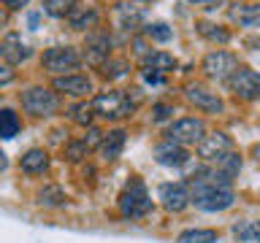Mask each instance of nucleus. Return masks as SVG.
<instances>
[{"instance_id":"obj_29","label":"nucleus","mask_w":260,"mask_h":243,"mask_svg":"<svg viewBox=\"0 0 260 243\" xmlns=\"http://www.w3.org/2000/svg\"><path fill=\"white\" fill-rule=\"evenodd\" d=\"M144 35L149 40H157V44H168V40L174 38V30H171L166 22H152L144 27Z\"/></svg>"},{"instance_id":"obj_34","label":"nucleus","mask_w":260,"mask_h":243,"mask_svg":"<svg viewBox=\"0 0 260 243\" xmlns=\"http://www.w3.org/2000/svg\"><path fill=\"white\" fill-rule=\"evenodd\" d=\"M84 130H87V133H84V138H81V141H84L89 149H98V143H101V138H103V130H98V127H92V125L84 127Z\"/></svg>"},{"instance_id":"obj_19","label":"nucleus","mask_w":260,"mask_h":243,"mask_svg":"<svg viewBox=\"0 0 260 243\" xmlns=\"http://www.w3.org/2000/svg\"><path fill=\"white\" fill-rule=\"evenodd\" d=\"M154 159L160 162L162 168H182L190 162V151L184 149V146H176V143H162L157 146V151H154Z\"/></svg>"},{"instance_id":"obj_3","label":"nucleus","mask_w":260,"mask_h":243,"mask_svg":"<svg viewBox=\"0 0 260 243\" xmlns=\"http://www.w3.org/2000/svg\"><path fill=\"white\" fill-rule=\"evenodd\" d=\"M19 103L30 116H38V119L54 116L60 111V95L49 87H27L24 92H19Z\"/></svg>"},{"instance_id":"obj_32","label":"nucleus","mask_w":260,"mask_h":243,"mask_svg":"<svg viewBox=\"0 0 260 243\" xmlns=\"http://www.w3.org/2000/svg\"><path fill=\"white\" fill-rule=\"evenodd\" d=\"M62 154H65V159H68V162H79V159H84L89 154V146L84 141H68V143H65V149H62Z\"/></svg>"},{"instance_id":"obj_7","label":"nucleus","mask_w":260,"mask_h":243,"mask_svg":"<svg viewBox=\"0 0 260 243\" xmlns=\"http://www.w3.org/2000/svg\"><path fill=\"white\" fill-rule=\"evenodd\" d=\"M206 122L201 116H182L176 122H171V127L166 130V141L176 146H198V141L206 135Z\"/></svg>"},{"instance_id":"obj_40","label":"nucleus","mask_w":260,"mask_h":243,"mask_svg":"<svg viewBox=\"0 0 260 243\" xmlns=\"http://www.w3.org/2000/svg\"><path fill=\"white\" fill-rule=\"evenodd\" d=\"M8 168V157H6V151H0V173Z\"/></svg>"},{"instance_id":"obj_14","label":"nucleus","mask_w":260,"mask_h":243,"mask_svg":"<svg viewBox=\"0 0 260 243\" xmlns=\"http://www.w3.org/2000/svg\"><path fill=\"white\" fill-rule=\"evenodd\" d=\"M160 202L162 208L171 211V214H179L190 206V184L184 181H174V184H162L160 186Z\"/></svg>"},{"instance_id":"obj_36","label":"nucleus","mask_w":260,"mask_h":243,"mask_svg":"<svg viewBox=\"0 0 260 243\" xmlns=\"http://www.w3.org/2000/svg\"><path fill=\"white\" fill-rule=\"evenodd\" d=\"M27 3H30V0H0V6H3L6 11H22Z\"/></svg>"},{"instance_id":"obj_4","label":"nucleus","mask_w":260,"mask_h":243,"mask_svg":"<svg viewBox=\"0 0 260 243\" xmlns=\"http://www.w3.org/2000/svg\"><path fill=\"white\" fill-rule=\"evenodd\" d=\"M41 68L52 76H68V73L81 68V52L76 46H49L44 54H41Z\"/></svg>"},{"instance_id":"obj_20","label":"nucleus","mask_w":260,"mask_h":243,"mask_svg":"<svg viewBox=\"0 0 260 243\" xmlns=\"http://www.w3.org/2000/svg\"><path fill=\"white\" fill-rule=\"evenodd\" d=\"M141 68L149 70V73H171L176 70V57L171 52H162V49H154V52H149L146 57H141Z\"/></svg>"},{"instance_id":"obj_30","label":"nucleus","mask_w":260,"mask_h":243,"mask_svg":"<svg viewBox=\"0 0 260 243\" xmlns=\"http://www.w3.org/2000/svg\"><path fill=\"white\" fill-rule=\"evenodd\" d=\"M68 116L73 125H79V127H89L92 125V108H89V103H76V105H71L68 108Z\"/></svg>"},{"instance_id":"obj_39","label":"nucleus","mask_w":260,"mask_h":243,"mask_svg":"<svg viewBox=\"0 0 260 243\" xmlns=\"http://www.w3.org/2000/svg\"><path fill=\"white\" fill-rule=\"evenodd\" d=\"M252 159H255V162H260V143H255V146H252Z\"/></svg>"},{"instance_id":"obj_37","label":"nucleus","mask_w":260,"mask_h":243,"mask_svg":"<svg viewBox=\"0 0 260 243\" xmlns=\"http://www.w3.org/2000/svg\"><path fill=\"white\" fill-rule=\"evenodd\" d=\"M3 27H8V11L6 8H0V30Z\"/></svg>"},{"instance_id":"obj_1","label":"nucleus","mask_w":260,"mask_h":243,"mask_svg":"<svg viewBox=\"0 0 260 243\" xmlns=\"http://www.w3.org/2000/svg\"><path fill=\"white\" fill-rule=\"evenodd\" d=\"M190 202L195 208L206 211V214H219V211H228L236 202V194L231 186H217L209 184L203 178H192L190 184Z\"/></svg>"},{"instance_id":"obj_27","label":"nucleus","mask_w":260,"mask_h":243,"mask_svg":"<svg viewBox=\"0 0 260 243\" xmlns=\"http://www.w3.org/2000/svg\"><path fill=\"white\" fill-rule=\"evenodd\" d=\"M73 6H76V0H41V8H44V14L54 16V19H65Z\"/></svg>"},{"instance_id":"obj_38","label":"nucleus","mask_w":260,"mask_h":243,"mask_svg":"<svg viewBox=\"0 0 260 243\" xmlns=\"http://www.w3.org/2000/svg\"><path fill=\"white\" fill-rule=\"evenodd\" d=\"M244 44H247L249 49H260V35H255V38H247Z\"/></svg>"},{"instance_id":"obj_16","label":"nucleus","mask_w":260,"mask_h":243,"mask_svg":"<svg viewBox=\"0 0 260 243\" xmlns=\"http://www.w3.org/2000/svg\"><path fill=\"white\" fill-rule=\"evenodd\" d=\"M30 57V49L22 44L19 32H6L0 38V62H8V65H19Z\"/></svg>"},{"instance_id":"obj_28","label":"nucleus","mask_w":260,"mask_h":243,"mask_svg":"<svg viewBox=\"0 0 260 243\" xmlns=\"http://www.w3.org/2000/svg\"><path fill=\"white\" fill-rule=\"evenodd\" d=\"M214 168H217L225 178H231V181H233V178L239 176V170H241V157H239L236 151H231V154H225V157L219 159Z\"/></svg>"},{"instance_id":"obj_23","label":"nucleus","mask_w":260,"mask_h":243,"mask_svg":"<svg viewBox=\"0 0 260 243\" xmlns=\"http://www.w3.org/2000/svg\"><path fill=\"white\" fill-rule=\"evenodd\" d=\"M19 130H22L19 113L11 108H0V141H11V138L19 135Z\"/></svg>"},{"instance_id":"obj_21","label":"nucleus","mask_w":260,"mask_h":243,"mask_svg":"<svg viewBox=\"0 0 260 243\" xmlns=\"http://www.w3.org/2000/svg\"><path fill=\"white\" fill-rule=\"evenodd\" d=\"M19 168L24 170L27 176H41V173H46L49 170V151L46 149H27L22 154V159H19Z\"/></svg>"},{"instance_id":"obj_9","label":"nucleus","mask_w":260,"mask_h":243,"mask_svg":"<svg viewBox=\"0 0 260 243\" xmlns=\"http://www.w3.org/2000/svg\"><path fill=\"white\" fill-rule=\"evenodd\" d=\"M152 211V197L141 181H133L119 194V214L125 219H144Z\"/></svg>"},{"instance_id":"obj_11","label":"nucleus","mask_w":260,"mask_h":243,"mask_svg":"<svg viewBox=\"0 0 260 243\" xmlns=\"http://www.w3.org/2000/svg\"><path fill=\"white\" fill-rule=\"evenodd\" d=\"M184 97L190 100V105H195V108L203 111V113H222L225 111V100L219 97V92L209 89L206 84H201V81H190V84L184 87Z\"/></svg>"},{"instance_id":"obj_17","label":"nucleus","mask_w":260,"mask_h":243,"mask_svg":"<svg viewBox=\"0 0 260 243\" xmlns=\"http://www.w3.org/2000/svg\"><path fill=\"white\" fill-rule=\"evenodd\" d=\"M195 30H198V35L203 40H209V44H214L217 49L228 46L233 40V32L228 24H219V22H211V19H198L195 22Z\"/></svg>"},{"instance_id":"obj_33","label":"nucleus","mask_w":260,"mask_h":243,"mask_svg":"<svg viewBox=\"0 0 260 243\" xmlns=\"http://www.w3.org/2000/svg\"><path fill=\"white\" fill-rule=\"evenodd\" d=\"M174 116V105L171 103H154L152 105V122H166Z\"/></svg>"},{"instance_id":"obj_15","label":"nucleus","mask_w":260,"mask_h":243,"mask_svg":"<svg viewBox=\"0 0 260 243\" xmlns=\"http://www.w3.org/2000/svg\"><path fill=\"white\" fill-rule=\"evenodd\" d=\"M68 24L71 30H84L89 32L92 27H98V19H101V14H98V8L92 3H81V0H76V6L68 11Z\"/></svg>"},{"instance_id":"obj_2","label":"nucleus","mask_w":260,"mask_h":243,"mask_svg":"<svg viewBox=\"0 0 260 243\" xmlns=\"http://www.w3.org/2000/svg\"><path fill=\"white\" fill-rule=\"evenodd\" d=\"M95 116L101 119H109V122H117V119H125V116H133L136 111V103L130 100V95L125 89H106V92H98L89 103Z\"/></svg>"},{"instance_id":"obj_41","label":"nucleus","mask_w":260,"mask_h":243,"mask_svg":"<svg viewBox=\"0 0 260 243\" xmlns=\"http://www.w3.org/2000/svg\"><path fill=\"white\" fill-rule=\"evenodd\" d=\"M187 3H192V6H211V3H217V0H187Z\"/></svg>"},{"instance_id":"obj_10","label":"nucleus","mask_w":260,"mask_h":243,"mask_svg":"<svg viewBox=\"0 0 260 243\" xmlns=\"http://www.w3.org/2000/svg\"><path fill=\"white\" fill-rule=\"evenodd\" d=\"M195 151H198V157L206 162V165H217L225 154L233 151V138L228 133H222V130H214V133H206L201 138L198 146H195Z\"/></svg>"},{"instance_id":"obj_5","label":"nucleus","mask_w":260,"mask_h":243,"mask_svg":"<svg viewBox=\"0 0 260 243\" xmlns=\"http://www.w3.org/2000/svg\"><path fill=\"white\" fill-rule=\"evenodd\" d=\"M239 68H241L239 54L228 52V49H211V52L203 54V60H201L203 76L211 78V81H222V84H225V81L231 78Z\"/></svg>"},{"instance_id":"obj_8","label":"nucleus","mask_w":260,"mask_h":243,"mask_svg":"<svg viewBox=\"0 0 260 243\" xmlns=\"http://www.w3.org/2000/svg\"><path fill=\"white\" fill-rule=\"evenodd\" d=\"M225 89L244 103L260 100V70H252V68H244L241 65V68L225 81Z\"/></svg>"},{"instance_id":"obj_25","label":"nucleus","mask_w":260,"mask_h":243,"mask_svg":"<svg viewBox=\"0 0 260 243\" xmlns=\"http://www.w3.org/2000/svg\"><path fill=\"white\" fill-rule=\"evenodd\" d=\"M179 243H217L219 232L217 230H203V227H192V230L179 232Z\"/></svg>"},{"instance_id":"obj_26","label":"nucleus","mask_w":260,"mask_h":243,"mask_svg":"<svg viewBox=\"0 0 260 243\" xmlns=\"http://www.w3.org/2000/svg\"><path fill=\"white\" fill-rule=\"evenodd\" d=\"M127 70H130V62L127 60H119V57H109L103 65H101V73H103V78H122V76H127Z\"/></svg>"},{"instance_id":"obj_13","label":"nucleus","mask_w":260,"mask_h":243,"mask_svg":"<svg viewBox=\"0 0 260 243\" xmlns=\"http://www.w3.org/2000/svg\"><path fill=\"white\" fill-rule=\"evenodd\" d=\"M228 16L241 30H260V0H244L228 8Z\"/></svg>"},{"instance_id":"obj_35","label":"nucleus","mask_w":260,"mask_h":243,"mask_svg":"<svg viewBox=\"0 0 260 243\" xmlns=\"http://www.w3.org/2000/svg\"><path fill=\"white\" fill-rule=\"evenodd\" d=\"M16 81V70H14V65H8V62H0V87H6V84H14Z\"/></svg>"},{"instance_id":"obj_18","label":"nucleus","mask_w":260,"mask_h":243,"mask_svg":"<svg viewBox=\"0 0 260 243\" xmlns=\"http://www.w3.org/2000/svg\"><path fill=\"white\" fill-rule=\"evenodd\" d=\"M125 138H127V133H125L122 127L103 133L101 143H98V154H101V159H106V162H114V159H117L119 154H122V149H125Z\"/></svg>"},{"instance_id":"obj_24","label":"nucleus","mask_w":260,"mask_h":243,"mask_svg":"<svg viewBox=\"0 0 260 243\" xmlns=\"http://www.w3.org/2000/svg\"><path fill=\"white\" fill-rule=\"evenodd\" d=\"M36 202H38V206H44V208H60V206H65V192L57 184H46V186H41V189H38Z\"/></svg>"},{"instance_id":"obj_22","label":"nucleus","mask_w":260,"mask_h":243,"mask_svg":"<svg viewBox=\"0 0 260 243\" xmlns=\"http://www.w3.org/2000/svg\"><path fill=\"white\" fill-rule=\"evenodd\" d=\"M141 24V8H136L133 3H119L117 6V27L125 32H133Z\"/></svg>"},{"instance_id":"obj_12","label":"nucleus","mask_w":260,"mask_h":243,"mask_svg":"<svg viewBox=\"0 0 260 243\" xmlns=\"http://www.w3.org/2000/svg\"><path fill=\"white\" fill-rule=\"evenodd\" d=\"M52 89L57 95H68L73 100H81V97H89L95 92V84L87 73H68V76H57L52 81Z\"/></svg>"},{"instance_id":"obj_6","label":"nucleus","mask_w":260,"mask_h":243,"mask_svg":"<svg viewBox=\"0 0 260 243\" xmlns=\"http://www.w3.org/2000/svg\"><path fill=\"white\" fill-rule=\"evenodd\" d=\"M111 46H114L111 32L103 27H92L84 35V44H81V62H89L92 68H101L111 57Z\"/></svg>"},{"instance_id":"obj_31","label":"nucleus","mask_w":260,"mask_h":243,"mask_svg":"<svg viewBox=\"0 0 260 243\" xmlns=\"http://www.w3.org/2000/svg\"><path fill=\"white\" fill-rule=\"evenodd\" d=\"M233 235H236L239 240L260 243V222H241V224H233Z\"/></svg>"}]
</instances>
